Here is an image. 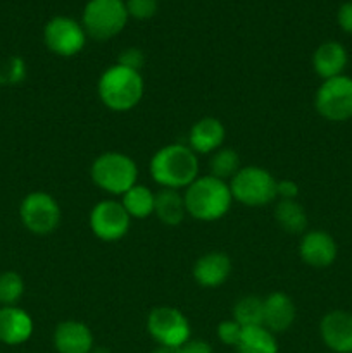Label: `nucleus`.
Instances as JSON below:
<instances>
[{"instance_id":"obj_1","label":"nucleus","mask_w":352,"mask_h":353,"mask_svg":"<svg viewBox=\"0 0 352 353\" xmlns=\"http://www.w3.org/2000/svg\"><path fill=\"white\" fill-rule=\"evenodd\" d=\"M150 176L161 188L185 190L199 178V159L188 145H166L152 155Z\"/></svg>"},{"instance_id":"obj_2","label":"nucleus","mask_w":352,"mask_h":353,"mask_svg":"<svg viewBox=\"0 0 352 353\" xmlns=\"http://www.w3.org/2000/svg\"><path fill=\"white\" fill-rule=\"evenodd\" d=\"M186 214L202 223H213L228 214L233 203L230 183L214 176H199L183 192Z\"/></svg>"},{"instance_id":"obj_3","label":"nucleus","mask_w":352,"mask_h":353,"mask_svg":"<svg viewBox=\"0 0 352 353\" xmlns=\"http://www.w3.org/2000/svg\"><path fill=\"white\" fill-rule=\"evenodd\" d=\"M99 99L114 112H128L140 103L145 85L141 72L128 69L121 64L107 68L97 83Z\"/></svg>"},{"instance_id":"obj_4","label":"nucleus","mask_w":352,"mask_h":353,"mask_svg":"<svg viewBox=\"0 0 352 353\" xmlns=\"http://www.w3.org/2000/svg\"><path fill=\"white\" fill-rule=\"evenodd\" d=\"M92 181L104 192L121 196L137 185V162L121 152H104L93 161L90 169Z\"/></svg>"},{"instance_id":"obj_5","label":"nucleus","mask_w":352,"mask_h":353,"mask_svg":"<svg viewBox=\"0 0 352 353\" xmlns=\"http://www.w3.org/2000/svg\"><path fill=\"white\" fill-rule=\"evenodd\" d=\"M128 17L123 0H90L83 10L81 26L86 37L106 41L124 30Z\"/></svg>"},{"instance_id":"obj_6","label":"nucleus","mask_w":352,"mask_h":353,"mask_svg":"<svg viewBox=\"0 0 352 353\" xmlns=\"http://www.w3.org/2000/svg\"><path fill=\"white\" fill-rule=\"evenodd\" d=\"M231 196L247 207L269 205L276 199V178L259 165H245L231 178Z\"/></svg>"},{"instance_id":"obj_7","label":"nucleus","mask_w":352,"mask_h":353,"mask_svg":"<svg viewBox=\"0 0 352 353\" xmlns=\"http://www.w3.org/2000/svg\"><path fill=\"white\" fill-rule=\"evenodd\" d=\"M314 107L323 119L345 123L352 119V78L347 74L324 79L314 95Z\"/></svg>"},{"instance_id":"obj_8","label":"nucleus","mask_w":352,"mask_h":353,"mask_svg":"<svg viewBox=\"0 0 352 353\" xmlns=\"http://www.w3.org/2000/svg\"><path fill=\"white\" fill-rule=\"evenodd\" d=\"M62 210L57 200L47 192H31L19 205V219L30 233L47 236L61 224Z\"/></svg>"},{"instance_id":"obj_9","label":"nucleus","mask_w":352,"mask_h":353,"mask_svg":"<svg viewBox=\"0 0 352 353\" xmlns=\"http://www.w3.org/2000/svg\"><path fill=\"white\" fill-rule=\"evenodd\" d=\"M147 331L159 347L179 348L190 340V323L175 307H155L147 317Z\"/></svg>"},{"instance_id":"obj_10","label":"nucleus","mask_w":352,"mask_h":353,"mask_svg":"<svg viewBox=\"0 0 352 353\" xmlns=\"http://www.w3.org/2000/svg\"><path fill=\"white\" fill-rule=\"evenodd\" d=\"M43 41L52 54L59 57H75L85 47L86 33L78 21L57 16L45 24Z\"/></svg>"},{"instance_id":"obj_11","label":"nucleus","mask_w":352,"mask_h":353,"mask_svg":"<svg viewBox=\"0 0 352 353\" xmlns=\"http://www.w3.org/2000/svg\"><path fill=\"white\" fill-rule=\"evenodd\" d=\"M88 224L99 240L117 241L130 231L131 217L117 200H100L90 210Z\"/></svg>"},{"instance_id":"obj_12","label":"nucleus","mask_w":352,"mask_h":353,"mask_svg":"<svg viewBox=\"0 0 352 353\" xmlns=\"http://www.w3.org/2000/svg\"><path fill=\"white\" fill-rule=\"evenodd\" d=\"M299 255L304 264L316 269L330 268L338 255V247L335 238L328 231L311 230L300 238Z\"/></svg>"},{"instance_id":"obj_13","label":"nucleus","mask_w":352,"mask_h":353,"mask_svg":"<svg viewBox=\"0 0 352 353\" xmlns=\"http://www.w3.org/2000/svg\"><path fill=\"white\" fill-rule=\"evenodd\" d=\"M320 336L324 347L335 353H352V314L330 310L320 323Z\"/></svg>"},{"instance_id":"obj_14","label":"nucleus","mask_w":352,"mask_h":353,"mask_svg":"<svg viewBox=\"0 0 352 353\" xmlns=\"http://www.w3.org/2000/svg\"><path fill=\"white\" fill-rule=\"evenodd\" d=\"M35 330L33 319L17 305L0 307V343L17 347L26 343Z\"/></svg>"},{"instance_id":"obj_15","label":"nucleus","mask_w":352,"mask_h":353,"mask_svg":"<svg viewBox=\"0 0 352 353\" xmlns=\"http://www.w3.org/2000/svg\"><path fill=\"white\" fill-rule=\"evenodd\" d=\"M54 347L57 353H90L93 333L81 321H62L54 331Z\"/></svg>"},{"instance_id":"obj_16","label":"nucleus","mask_w":352,"mask_h":353,"mask_svg":"<svg viewBox=\"0 0 352 353\" xmlns=\"http://www.w3.org/2000/svg\"><path fill=\"white\" fill-rule=\"evenodd\" d=\"M231 274V259L224 252H209L197 259L193 265V279L202 288H217L224 285Z\"/></svg>"},{"instance_id":"obj_17","label":"nucleus","mask_w":352,"mask_h":353,"mask_svg":"<svg viewBox=\"0 0 352 353\" xmlns=\"http://www.w3.org/2000/svg\"><path fill=\"white\" fill-rule=\"evenodd\" d=\"M297 317V309L293 300L286 293H269L264 299V314H262V326L273 334L283 333L290 330Z\"/></svg>"},{"instance_id":"obj_18","label":"nucleus","mask_w":352,"mask_h":353,"mask_svg":"<svg viewBox=\"0 0 352 353\" xmlns=\"http://www.w3.org/2000/svg\"><path fill=\"white\" fill-rule=\"evenodd\" d=\"M347 64L349 54L340 41H323L313 54V69L323 81L344 74Z\"/></svg>"},{"instance_id":"obj_19","label":"nucleus","mask_w":352,"mask_h":353,"mask_svg":"<svg viewBox=\"0 0 352 353\" xmlns=\"http://www.w3.org/2000/svg\"><path fill=\"white\" fill-rule=\"evenodd\" d=\"M226 130L216 117H202L197 121L188 133V147L195 154H214L223 147Z\"/></svg>"},{"instance_id":"obj_20","label":"nucleus","mask_w":352,"mask_h":353,"mask_svg":"<svg viewBox=\"0 0 352 353\" xmlns=\"http://www.w3.org/2000/svg\"><path fill=\"white\" fill-rule=\"evenodd\" d=\"M154 214L162 224H168V226H178V224H182L183 219L188 216L186 214L183 193H179V190H159L155 193Z\"/></svg>"},{"instance_id":"obj_21","label":"nucleus","mask_w":352,"mask_h":353,"mask_svg":"<svg viewBox=\"0 0 352 353\" xmlns=\"http://www.w3.org/2000/svg\"><path fill=\"white\" fill-rule=\"evenodd\" d=\"M278 226L289 234H304L307 230V214L297 200H280L275 207Z\"/></svg>"},{"instance_id":"obj_22","label":"nucleus","mask_w":352,"mask_h":353,"mask_svg":"<svg viewBox=\"0 0 352 353\" xmlns=\"http://www.w3.org/2000/svg\"><path fill=\"white\" fill-rule=\"evenodd\" d=\"M155 193L144 185H135L121 195V205L131 219H145L154 214Z\"/></svg>"},{"instance_id":"obj_23","label":"nucleus","mask_w":352,"mask_h":353,"mask_svg":"<svg viewBox=\"0 0 352 353\" xmlns=\"http://www.w3.org/2000/svg\"><path fill=\"white\" fill-rule=\"evenodd\" d=\"M238 353H278L275 334L264 326L244 327L237 347Z\"/></svg>"},{"instance_id":"obj_24","label":"nucleus","mask_w":352,"mask_h":353,"mask_svg":"<svg viewBox=\"0 0 352 353\" xmlns=\"http://www.w3.org/2000/svg\"><path fill=\"white\" fill-rule=\"evenodd\" d=\"M209 169L211 176L221 179V181L230 183L231 178H235V174L242 169L240 155H238V152L233 150V148L221 147L219 150L211 154Z\"/></svg>"},{"instance_id":"obj_25","label":"nucleus","mask_w":352,"mask_h":353,"mask_svg":"<svg viewBox=\"0 0 352 353\" xmlns=\"http://www.w3.org/2000/svg\"><path fill=\"white\" fill-rule=\"evenodd\" d=\"M262 314H264V299L254 295L242 296L233 307V319L242 327L262 326Z\"/></svg>"},{"instance_id":"obj_26","label":"nucleus","mask_w":352,"mask_h":353,"mask_svg":"<svg viewBox=\"0 0 352 353\" xmlns=\"http://www.w3.org/2000/svg\"><path fill=\"white\" fill-rule=\"evenodd\" d=\"M24 295V279L16 271L0 272V305H17Z\"/></svg>"},{"instance_id":"obj_27","label":"nucleus","mask_w":352,"mask_h":353,"mask_svg":"<svg viewBox=\"0 0 352 353\" xmlns=\"http://www.w3.org/2000/svg\"><path fill=\"white\" fill-rule=\"evenodd\" d=\"M26 78V64L21 57H7L0 61V85H19Z\"/></svg>"},{"instance_id":"obj_28","label":"nucleus","mask_w":352,"mask_h":353,"mask_svg":"<svg viewBox=\"0 0 352 353\" xmlns=\"http://www.w3.org/2000/svg\"><path fill=\"white\" fill-rule=\"evenodd\" d=\"M128 16L135 17L138 21L150 19L157 12V0H126Z\"/></svg>"},{"instance_id":"obj_29","label":"nucleus","mask_w":352,"mask_h":353,"mask_svg":"<svg viewBox=\"0 0 352 353\" xmlns=\"http://www.w3.org/2000/svg\"><path fill=\"white\" fill-rule=\"evenodd\" d=\"M242 331H244V327H242L237 321L228 319V321H223V323H219L216 333L221 343L226 345V347H237L238 341H240Z\"/></svg>"},{"instance_id":"obj_30","label":"nucleus","mask_w":352,"mask_h":353,"mask_svg":"<svg viewBox=\"0 0 352 353\" xmlns=\"http://www.w3.org/2000/svg\"><path fill=\"white\" fill-rule=\"evenodd\" d=\"M117 64L140 72L141 68H144V64H145V55L140 48L130 47V48H126V50L121 52L119 57H117Z\"/></svg>"},{"instance_id":"obj_31","label":"nucleus","mask_w":352,"mask_h":353,"mask_svg":"<svg viewBox=\"0 0 352 353\" xmlns=\"http://www.w3.org/2000/svg\"><path fill=\"white\" fill-rule=\"evenodd\" d=\"M299 192V185L293 179H276V199L297 200Z\"/></svg>"},{"instance_id":"obj_32","label":"nucleus","mask_w":352,"mask_h":353,"mask_svg":"<svg viewBox=\"0 0 352 353\" xmlns=\"http://www.w3.org/2000/svg\"><path fill=\"white\" fill-rule=\"evenodd\" d=\"M337 23L342 31L352 34V0L342 3L337 10Z\"/></svg>"},{"instance_id":"obj_33","label":"nucleus","mask_w":352,"mask_h":353,"mask_svg":"<svg viewBox=\"0 0 352 353\" xmlns=\"http://www.w3.org/2000/svg\"><path fill=\"white\" fill-rule=\"evenodd\" d=\"M179 353H213V347L204 340H192L190 338L185 345L178 348Z\"/></svg>"},{"instance_id":"obj_34","label":"nucleus","mask_w":352,"mask_h":353,"mask_svg":"<svg viewBox=\"0 0 352 353\" xmlns=\"http://www.w3.org/2000/svg\"><path fill=\"white\" fill-rule=\"evenodd\" d=\"M152 353H179L178 348H169V347H157Z\"/></svg>"},{"instance_id":"obj_35","label":"nucleus","mask_w":352,"mask_h":353,"mask_svg":"<svg viewBox=\"0 0 352 353\" xmlns=\"http://www.w3.org/2000/svg\"><path fill=\"white\" fill-rule=\"evenodd\" d=\"M90 353H110V352L107 350V348H104V347H93L92 352H90Z\"/></svg>"}]
</instances>
